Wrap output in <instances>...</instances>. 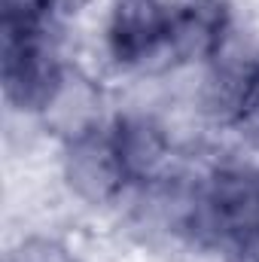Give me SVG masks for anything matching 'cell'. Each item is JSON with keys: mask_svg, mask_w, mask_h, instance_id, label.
<instances>
[{"mask_svg": "<svg viewBox=\"0 0 259 262\" xmlns=\"http://www.w3.org/2000/svg\"><path fill=\"white\" fill-rule=\"evenodd\" d=\"M43 31H6L0 28V76L3 95L18 110H46L55 104L64 85L55 40Z\"/></svg>", "mask_w": 259, "mask_h": 262, "instance_id": "6da1fadb", "label": "cell"}, {"mask_svg": "<svg viewBox=\"0 0 259 262\" xmlns=\"http://www.w3.org/2000/svg\"><path fill=\"white\" fill-rule=\"evenodd\" d=\"M64 183L89 204H107L128 186V174L116 146L113 122H92L67 137L61 152Z\"/></svg>", "mask_w": 259, "mask_h": 262, "instance_id": "7a4b0ae2", "label": "cell"}, {"mask_svg": "<svg viewBox=\"0 0 259 262\" xmlns=\"http://www.w3.org/2000/svg\"><path fill=\"white\" fill-rule=\"evenodd\" d=\"M168 0H116L107 18V49L119 64L146 67L165 58Z\"/></svg>", "mask_w": 259, "mask_h": 262, "instance_id": "3957f363", "label": "cell"}, {"mask_svg": "<svg viewBox=\"0 0 259 262\" xmlns=\"http://www.w3.org/2000/svg\"><path fill=\"white\" fill-rule=\"evenodd\" d=\"M229 37L226 0H168L165 58L177 64L210 61Z\"/></svg>", "mask_w": 259, "mask_h": 262, "instance_id": "277c9868", "label": "cell"}, {"mask_svg": "<svg viewBox=\"0 0 259 262\" xmlns=\"http://www.w3.org/2000/svg\"><path fill=\"white\" fill-rule=\"evenodd\" d=\"M116 146L128 174V183H153L165 174L171 162V146L165 131L143 116H125L113 122Z\"/></svg>", "mask_w": 259, "mask_h": 262, "instance_id": "5b68a950", "label": "cell"}, {"mask_svg": "<svg viewBox=\"0 0 259 262\" xmlns=\"http://www.w3.org/2000/svg\"><path fill=\"white\" fill-rule=\"evenodd\" d=\"M58 0H0V28L6 31H43L52 28Z\"/></svg>", "mask_w": 259, "mask_h": 262, "instance_id": "8992f818", "label": "cell"}, {"mask_svg": "<svg viewBox=\"0 0 259 262\" xmlns=\"http://www.w3.org/2000/svg\"><path fill=\"white\" fill-rule=\"evenodd\" d=\"M226 253H229V262H259V232L229 241Z\"/></svg>", "mask_w": 259, "mask_h": 262, "instance_id": "52a82bcc", "label": "cell"}, {"mask_svg": "<svg viewBox=\"0 0 259 262\" xmlns=\"http://www.w3.org/2000/svg\"><path fill=\"white\" fill-rule=\"evenodd\" d=\"M253 113H259V85H256V98H253V104H250L247 116H253ZM247 116H244V119H247Z\"/></svg>", "mask_w": 259, "mask_h": 262, "instance_id": "ba28073f", "label": "cell"}, {"mask_svg": "<svg viewBox=\"0 0 259 262\" xmlns=\"http://www.w3.org/2000/svg\"><path fill=\"white\" fill-rule=\"evenodd\" d=\"M256 226H259V216H256Z\"/></svg>", "mask_w": 259, "mask_h": 262, "instance_id": "9c48e42d", "label": "cell"}]
</instances>
